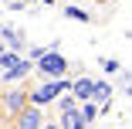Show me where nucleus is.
<instances>
[{"label":"nucleus","instance_id":"nucleus-1","mask_svg":"<svg viewBox=\"0 0 132 129\" xmlns=\"http://www.w3.org/2000/svg\"><path fill=\"white\" fill-rule=\"evenodd\" d=\"M68 88H71V82L64 78V75H61V78H44V85H37V88L27 95V102H34V105L44 109V105H51L58 95H64Z\"/></svg>","mask_w":132,"mask_h":129},{"label":"nucleus","instance_id":"nucleus-2","mask_svg":"<svg viewBox=\"0 0 132 129\" xmlns=\"http://www.w3.org/2000/svg\"><path fill=\"white\" fill-rule=\"evenodd\" d=\"M37 61V75H41V78H61V75L68 71V61L58 55V48H44V55L41 58H34Z\"/></svg>","mask_w":132,"mask_h":129},{"label":"nucleus","instance_id":"nucleus-3","mask_svg":"<svg viewBox=\"0 0 132 129\" xmlns=\"http://www.w3.org/2000/svg\"><path fill=\"white\" fill-rule=\"evenodd\" d=\"M41 122H44V116H41V105H34V102L17 112V126H24V129H37Z\"/></svg>","mask_w":132,"mask_h":129},{"label":"nucleus","instance_id":"nucleus-4","mask_svg":"<svg viewBox=\"0 0 132 129\" xmlns=\"http://www.w3.org/2000/svg\"><path fill=\"white\" fill-rule=\"evenodd\" d=\"M24 105H27V92H24V88H14V92L4 95V112L7 116H17Z\"/></svg>","mask_w":132,"mask_h":129},{"label":"nucleus","instance_id":"nucleus-5","mask_svg":"<svg viewBox=\"0 0 132 129\" xmlns=\"http://www.w3.org/2000/svg\"><path fill=\"white\" fill-rule=\"evenodd\" d=\"M109 98H112V85L109 82H92V102L102 109H109Z\"/></svg>","mask_w":132,"mask_h":129},{"label":"nucleus","instance_id":"nucleus-6","mask_svg":"<svg viewBox=\"0 0 132 129\" xmlns=\"http://www.w3.org/2000/svg\"><path fill=\"white\" fill-rule=\"evenodd\" d=\"M61 126H68V129H85L88 122H85L81 109H78V105H71V109H64V112H61Z\"/></svg>","mask_w":132,"mask_h":129},{"label":"nucleus","instance_id":"nucleus-7","mask_svg":"<svg viewBox=\"0 0 132 129\" xmlns=\"http://www.w3.org/2000/svg\"><path fill=\"white\" fill-rule=\"evenodd\" d=\"M31 71H34V61H31V58H24L20 65H14V68H4V78H7V82H17V78H27Z\"/></svg>","mask_w":132,"mask_h":129},{"label":"nucleus","instance_id":"nucleus-8","mask_svg":"<svg viewBox=\"0 0 132 129\" xmlns=\"http://www.w3.org/2000/svg\"><path fill=\"white\" fill-rule=\"evenodd\" d=\"M68 92L75 95V102L92 98V78H78V82H71V88H68Z\"/></svg>","mask_w":132,"mask_h":129},{"label":"nucleus","instance_id":"nucleus-9","mask_svg":"<svg viewBox=\"0 0 132 129\" xmlns=\"http://www.w3.org/2000/svg\"><path fill=\"white\" fill-rule=\"evenodd\" d=\"M0 37H4L14 51H20V48H24V34H17L14 27H0Z\"/></svg>","mask_w":132,"mask_h":129},{"label":"nucleus","instance_id":"nucleus-10","mask_svg":"<svg viewBox=\"0 0 132 129\" xmlns=\"http://www.w3.org/2000/svg\"><path fill=\"white\" fill-rule=\"evenodd\" d=\"M24 58H20V51H0V68H14V65H20Z\"/></svg>","mask_w":132,"mask_h":129},{"label":"nucleus","instance_id":"nucleus-11","mask_svg":"<svg viewBox=\"0 0 132 129\" xmlns=\"http://www.w3.org/2000/svg\"><path fill=\"white\" fill-rule=\"evenodd\" d=\"M78 109H81V116H85V122H92V119L98 116V105H95L92 98H85V102H81V105H78Z\"/></svg>","mask_w":132,"mask_h":129},{"label":"nucleus","instance_id":"nucleus-12","mask_svg":"<svg viewBox=\"0 0 132 129\" xmlns=\"http://www.w3.org/2000/svg\"><path fill=\"white\" fill-rule=\"evenodd\" d=\"M64 17H68V20H78V24H92V17H88L85 10H78V7H68Z\"/></svg>","mask_w":132,"mask_h":129},{"label":"nucleus","instance_id":"nucleus-13","mask_svg":"<svg viewBox=\"0 0 132 129\" xmlns=\"http://www.w3.org/2000/svg\"><path fill=\"white\" fill-rule=\"evenodd\" d=\"M102 68H105V71H119V68H122V65H119V61H115V58H102Z\"/></svg>","mask_w":132,"mask_h":129},{"label":"nucleus","instance_id":"nucleus-14","mask_svg":"<svg viewBox=\"0 0 132 129\" xmlns=\"http://www.w3.org/2000/svg\"><path fill=\"white\" fill-rule=\"evenodd\" d=\"M71 105H75V95H71V98H61V102H58V109H61V112H64V109H71Z\"/></svg>","mask_w":132,"mask_h":129},{"label":"nucleus","instance_id":"nucleus-15","mask_svg":"<svg viewBox=\"0 0 132 129\" xmlns=\"http://www.w3.org/2000/svg\"><path fill=\"white\" fill-rule=\"evenodd\" d=\"M10 4H14V7H20V4H27V0H10Z\"/></svg>","mask_w":132,"mask_h":129},{"label":"nucleus","instance_id":"nucleus-16","mask_svg":"<svg viewBox=\"0 0 132 129\" xmlns=\"http://www.w3.org/2000/svg\"><path fill=\"white\" fill-rule=\"evenodd\" d=\"M34 4H51V0H34Z\"/></svg>","mask_w":132,"mask_h":129},{"label":"nucleus","instance_id":"nucleus-17","mask_svg":"<svg viewBox=\"0 0 132 129\" xmlns=\"http://www.w3.org/2000/svg\"><path fill=\"white\" fill-rule=\"evenodd\" d=\"M0 51H4V44H0Z\"/></svg>","mask_w":132,"mask_h":129}]
</instances>
